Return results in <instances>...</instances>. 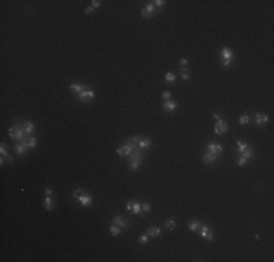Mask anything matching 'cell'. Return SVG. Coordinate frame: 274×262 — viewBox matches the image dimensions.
Segmentation results:
<instances>
[{
	"label": "cell",
	"instance_id": "22",
	"mask_svg": "<svg viewBox=\"0 0 274 262\" xmlns=\"http://www.w3.org/2000/svg\"><path fill=\"white\" fill-rule=\"evenodd\" d=\"M241 156H242V157H245V159H248V160H250L251 157H254V152L251 150L250 147H248V148H246L245 152H242V153H241Z\"/></svg>",
	"mask_w": 274,
	"mask_h": 262
},
{
	"label": "cell",
	"instance_id": "26",
	"mask_svg": "<svg viewBox=\"0 0 274 262\" xmlns=\"http://www.w3.org/2000/svg\"><path fill=\"white\" fill-rule=\"evenodd\" d=\"M165 80L168 83H173V82H175V74H173V73H166L165 74Z\"/></svg>",
	"mask_w": 274,
	"mask_h": 262
},
{
	"label": "cell",
	"instance_id": "27",
	"mask_svg": "<svg viewBox=\"0 0 274 262\" xmlns=\"http://www.w3.org/2000/svg\"><path fill=\"white\" fill-rule=\"evenodd\" d=\"M238 122L241 124V125H245V124L250 122V117H248V115H241L239 119H238Z\"/></svg>",
	"mask_w": 274,
	"mask_h": 262
},
{
	"label": "cell",
	"instance_id": "34",
	"mask_svg": "<svg viewBox=\"0 0 274 262\" xmlns=\"http://www.w3.org/2000/svg\"><path fill=\"white\" fill-rule=\"evenodd\" d=\"M0 153H2V156H3V157L9 156V153L6 152V148H5V143H2V146H0Z\"/></svg>",
	"mask_w": 274,
	"mask_h": 262
},
{
	"label": "cell",
	"instance_id": "36",
	"mask_svg": "<svg viewBox=\"0 0 274 262\" xmlns=\"http://www.w3.org/2000/svg\"><path fill=\"white\" fill-rule=\"evenodd\" d=\"M101 5H102V2H101V0H93V2H92V5H91V6H92L93 9H96V7H99V6H101Z\"/></svg>",
	"mask_w": 274,
	"mask_h": 262
},
{
	"label": "cell",
	"instance_id": "11",
	"mask_svg": "<svg viewBox=\"0 0 274 262\" xmlns=\"http://www.w3.org/2000/svg\"><path fill=\"white\" fill-rule=\"evenodd\" d=\"M254 121H255L257 125H265V124L268 122V117L265 114H257Z\"/></svg>",
	"mask_w": 274,
	"mask_h": 262
},
{
	"label": "cell",
	"instance_id": "32",
	"mask_svg": "<svg viewBox=\"0 0 274 262\" xmlns=\"http://www.w3.org/2000/svg\"><path fill=\"white\" fill-rule=\"evenodd\" d=\"M236 162H238V165H239V166H244V165H246V163H248V159H245V157L239 156L238 159H236Z\"/></svg>",
	"mask_w": 274,
	"mask_h": 262
},
{
	"label": "cell",
	"instance_id": "40",
	"mask_svg": "<svg viewBox=\"0 0 274 262\" xmlns=\"http://www.w3.org/2000/svg\"><path fill=\"white\" fill-rule=\"evenodd\" d=\"M179 63H181V66L185 69V67H187V64H188V60H187V58H181V61H179Z\"/></svg>",
	"mask_w": 274,
	"mask_h": 262
},
{
	"label": "cell",
	"instance_id": "2",
	"mask_svg": "<svg viewBox=\"0 0 274 262\" xmlns=\"http://www.w3.org/2000/svg\"><path fill=\"white\" fill-rule=\"evenodd\" d=\"M207 152L211 153V154L219 156V154L223 153V147H222V144H219V143H216V141H210V143L207 144Z\"/></svg>",
	"mask_w": 274,
	"mask_h": 262
},
{
	"label": "cell",
	"instance_id": "30",
	"mask_svg": "<svg viewBox=\"0 0 274 262\" xmlns=\"http://www.w3.org/2000/svg\"><path fill=\"white\" fill-rule=\"evenodd\" d=\"M28 146H29V148H32V147H35L36 146V139H35V137H31L29 135V139H28Z\"/></svg>",
	"mask_w": 274,
	"mask_h": 262
},
{
	"label": "cell",
	"instance_id": "18",
	"mask_svg": "<svg viewBox=\"0 0 274 262\" xmlns=\"http://www.w3.org/2000/svg\"><path fill=\"white\" fill-rule=\"evenodd\" d=\"M137 146H139L140 148H149V147L152 146V140L147 139V137H146V139H140V141H139V144H137Z\"/></svg>",
	"mask_w": 274,
	"mask_h": 262
},
{
	"label": "cell",
	"instance_id": "21",
	"mask_svg": "<svg viewBox=\"0 0 274 262\" xmlns=\"http://www.w3.org/2000/svg\"><path fill=\"white\" fill-rule=\"evenodd\" d=\"M140 165H142V160H130V169H131L133 172L139 170Z\"/></svg>",
	"mask_w": 274,
	"mask_h": 262
},
{
	"label": "cell",
	"instance_id": "8",
	"mask_svg": "<svg viewBox=\"0 0 274 262\" xmlns=\"http://www.w3.org/2000/svg\"><path fill=\"white\" fill-rule=\"evenodd\" d=\"M226 131H228V124L223 121V119L217 121L216 127H214V133H216V134H225Z\"/></svg>",
	"mask_w": 274,
	"mask_h": 262
},
{
	"label": "cell",
	"instance_id": "38",
	"mask_svg": "<svg viewBox=\"0 0 274 262\" xmlns=\"http://www.w3.org/2000/svg\"><path fill=\"white\" fill-rule=\"evenodd\" d=\"M162 96L165 98V101H168V99H171V92H169V90H165L163 93H162Z\"/></svg>",
	"mask_w": 274,
	"mask_h": 262
},
{
	"label": "cell",
	"instance_id": "41",
	"mask_svg": "<svg viewBox=\"0 0 274 262\" xmlns=\"http://www.w3.org/2000/svg\"><path fill=\"white\" fill-rule=\"evenodd\" d=\"M45 195L51 197V195H53V188H50V186H48V188H45Z\"/></svg>",
	"mask_w": 274,
	"mask_h": 262
},
{
	"label": "cell",
	"instance_id": "3",
	"mask_svg": "<svg viewBox=\"0 0 274 262\" xmlns=\"http://www.w3.org/2000/svg\"><path fill=\"white\" fill-rule=\"evenodd\" d=\"M220 57H222V60L223 61H233V58H235V55H233V51L229 48V47H223L222 48V51H220Z\"/></svg>",
	"mask_w": 274,
	"mask_h": 262
},
{
	"label": "cell",
	"instance_id": "23",
	"mask_svg": "<svg viewBox=\"0 0 274 262\" xmlns=\"http://www.w3.org/2000/svg\"><path fill=\"white\" fill-rule=\"evenodd\" d=\"M133 213L134 214H142V204L140 203H133Z\"/></svg>",
	"mask_w": 274,
	"mask_h": 262
},
{
	"label": "cell",
	"instance_id": "20",
	"mask_svg": "<svg viewBox=\"0 0 274 262\" xmlns=\"http://www.w3.org/2000/svg\"><path fill=\"white\" fill-rule=\"evenodd\" d=\"M198 227H200V221H198V220H190L188 221V229L191 232H195Z\"/></svg>",
	"mask_w": 274,
	"mask_h": 262
},
{
	"label": "cell",
	"instance_id": "37",
	"mask_svg": "<svg viewBox=\"0 0 274 262\" xmlns=\"http://www.w3.org/2000/svg\"><path fill=\"white\" fill-rule=\"evenodd\" d=\"M82 194H83V189H76V191L73 192V197H74V198L77 199V198H79V197H80Z\"/></svg>",
	"mask_w": 274,
	"mask_h": 262
},
{
	"label": "cell",
	"instance_id": "6",
	"mask_svg": "<svg viewBox=\"0 0 274 262\" xmlns=\"http://www.w3.org/2000/svg\"><path fill=\"white\" fill-rule=\"evenodd\" d=\"M133 150H137V148H134V147H131V146H128V144H124V146H121V147L117 148V153H118L120 156H126V157H128V156L131 154Z\"/></svg>",
	"mask_w": 274,
	"mask_h": 262
},
{
	"label": "cell",
	"instance_id": "19",
	"mask_svg": "<svg viewBox=\"0 0 274 262\" xmlns=\"http://www.w3.org/2000/svg\"><path fill=\"white\" fill-rule=\"evenodd\" d=\"M113 223L117 224V226H120V227H127V221L124 220L121 216H115L114 220H113Z\"/></svg>",
	"mask_w": 274,
	"mask_h": 262
},
{
	"label": "cell",
	"instance_id": "14",
	"mask_svg": "<svg viewBox=\"0 0 274 262\" xmlns=\"http://www.w3.org/2000/svg\"><path fill=\"white\" fill-rule=\"evenodd\" d=\"M22 127H23V131L26 133L28 135H31V134H32V133L35 131V125H34L32 122H29V121H26V122H25V124H23Z\"/></svg>",
	"mask_w": 274,
	"mask_h": 262
},
{
	"label": "cell",
	"instance_id": "28",
	"mask_svg": "<svg viewBox=\"0 0 274 262\" xmlns=\"http://www.w3.org/2000/svg\"><path fill=\"white\" fill-rule=\"evenodd\" d=\"M179 73H181V77H182V80H190V77H191V76H190V73L187 71L185 69H182Z\"/></svg>",
	"mask_w": 274,
	"mask_h": 262
},
{
	"label": "cell",
	"instance_id": "5",
	"mask_svg": "<svg viewBox=\"0 0 274 262\" xmlns=\"http://www.w3.org/2000/svg\"><path fill=\"white\" fill-rule=\"evenodd\" d=\"M77 96H79L80 101H83V102H89V101H92V99L95 98V92H93V90H89V89H85V90L80 92Z\"/></svg>",
	"mask_w": 274,
	"mask_h": 262
},
{
	"label": "cell",
	"instance_id": "43",
	"mask_svg": "<svg viewBox=\"0 0 274 262\" xmlns=\"http://www.w3.org/2000/svg\"><path fill=\"white\" fill-rule=\"evenodd\" d=\"M213 115H214V118H216L217 121H220V119H222V117H220L219 114H216V112H214V114H213Z\"/></svg>",
	"mask_w": 274,
	"mask_h": 262
},
{
	"label": "cell",
	"instance_id": "17",
	"mask_svg": "<svg viewBox=\"0 0 274 262\" xmlns=\"http://www.w3.org/2000/svg\"><path fill=\"white\" fill-rule=\"evenodd\" d=\"M147 234H149V238H159V236H160V229L159 227H149Z\"/></svg>",
	"mask_w": 274,
	"mask_h": 262
},
{
	"label": "cell",
	"instance_id": "24",
	"mask_svg": "<svg viewBox=\"0 0 274 262\" xmlns=\"http://www.w3.org/2000/svg\"><path fill=\"white\" fill-rule=\"evenodd\" d=\"M175 226H177V223H175L173 218H169V220L165 221V227L166 229H175Z\"/></svg>",
	"mask_w": 274,
	"mask_h": 262
},
{
	"label": "cell",
	"instance_id": "25",
	"mask_svg": "<svg viewBox=\"0 0 274 262\" xmlns=\"http://www.w3.org/2000/svg\"><path fill=\"white\" fill-rule=\"evenodd\" d=\"M109 232L113 236H118L120 234V226H117V224H113V226L109 227Z\"/></svg>",
	"mask_w": 274,
	"mask_h": 262
},
{
	"label": "cell",
	"instance_id": "29",
	"mask_svg": "<svg viewBox=\"0 0 274 262\" xmlns=\"http://www.w3.org/2000/svg\"><path fill=\"white\" fill-rule=\"evenodd\" d=\"M150 210H152V205L149 203H143L142 204V211H143V213H149Z\"/></svg>",
	"mask_w": 274,
	"mask_h": 262
},
{
	"label": "cell",
	"instance_id": "4",
	"mask_svg": "<svg viewBox=\"0 0 274 262\" xmlns=\"http://www.w3.org/2000/svg\"><path fill=\"white\" fill-rule=\"evenodd\" d=\"M200 236L204 239V240H213L214 239V234H213V230L210 229V226H207V224H204V226L201 227V233H200Z\"/></svg>",
	"mask_w": 274,
	"mask_h": 262
},
{
	"label": "cell",
	"instance_id": "12",
	"mask_svg": "<svg viewBox=\"0 0 274 262\" xmlns=\"http://www.w3.org/2000/svg\"><path fill=\"white\" fill-rule=\"evenodd\" d=\"M44 207H45V210H47V211H51V210L56 207V203L53 201V198H51V197H48V195H47V197L44 198Z\"/></svg>",
	"mask_w": 274,
	"mask_h": 262
},
{
	"label": "cell",
	"instance_id": "35",
	"mask_svg": "<svg viewBox=\"0 0 274 262\" xmlns=\"http://www.w3.org/2000/svg\"><path fill=\"white\" fill-rule=\"evenodd\" d=\"M142 16H143V19H150V18H152V15H149L147 10H146L144 7L142 9Z\"/></svg>",
	"mask_w": 274,
	"mask_h": 262
},
{
	"label": "cell",
	"instance_id": "42",
	"mask_svg": "<svg viewBox=\"0 0 274 262\" xmlns=\"http://www.w3.org/2000/svg\"><path fill=\"white\" fill-rule=\"evenodd\" d=\"M133 203H134V201H130V203L127 204V210H128V211H131V210H133Z\"/></svg>",
	"mask_w": 274,
	"mask_h": 262
},
{
	"label": "cell",
	"instance_id": "31",
	"mask_svg": "<svg viewBox=\"0 0 274 262\" xmlns=\"http://www.w3.org/2000/svg\"><path fill=\"white\" fill-rule=\"evenodd\" d=\"M144 9L147 10V13H149V15H153V13H155V6H153V3L146 5V7H144Z\"/></svg>",
	"mask_w": 274,
	"mask_h": 262
},
{
	"label": "cell",
	"instance_id": "1",
	"mask_svg": "<svg viewBox=\"0 0 274 262\" xmlns=\"http://www.w3.org/2000/svg\"><path fill=\"white\" fill-rule=\"evenodd\" d=\"M9 135L12 137V139L19 140L21 143H26L28 139H29V135L23 131V127L21 125V124H16V125L10 127V128H9Z\"/></svg>",
	"mask_w": 274,
	"mask_h": 262
},
{
	"label": "cell",
	"instance_id": "33",
	"mask_svg": "<svg viewBox=\"0 0 274 262\" xmlns=\"http://www.w3.org/2000/svg\"><path fill=\"white\" fill-rule=\"evenodd\" d=\"M147 240H149V234H147V233H146V234H142V236H140V239H139L140 245H144V243H147Z\"/></svg>",
	"mask_w": 274,
	"mask_h": 262
},
{
	"label": "cell",
	"instance_id": "9",
	"mask_svg": "<svg viewBox=\"0 0 274 262\" xmlns=\"http://www.w3.org/2000/svg\"><path fill=\"white\" fill-rule=\"evenodd\" d=\"M217 160V156L216 154H211V153H208V152H206L204 154H203V162L206 165H211V163H214V162Z\"/></svg>",
	"mask_w": 274,
	"mask_h": 262
},
{
	"label": "cell",
	"instance_id": "7",
	"mask_svg": "<svg viewBox=\"0 0 274 262\" xmlns=\"http://www.w3.org/2000/svg\"><path fill=\"white\" fill-rule=\"evenodd\" d=\"M162 108H163L166 112H173L177 108H178V104L175 101H171V99H168V101H165L163 104H162Z\"/></svg>",
	"mask_w": 274,
	"mask_h": 262
},
{
	"label": "cell",
	"instance_id": "39",
	"mask_svg": "<svg viewBox=\"0 0 274 262\" xmlns=\"http://www.w3.org/2000/svg\"><path fill=\"white\" fill-rule=\"evenodd\" d=\"M153 3H155L156 6H159V7H162V6H163V5H165L166 2H165V0H156V2H153Z\"/></svg>",
	"mask_w": 274,
	"mask_h": 262
},
{
	"label": "cell",
	"instance_id": "13",
	"mask_svg": "<svg viewBox=\"0 0 274 262\" xmlns=\"http://www.w3.org/2000/svg\"><path fill=\"white\" fill-rule=\"evenodd\" d=\"M28 148H29L28 143H19V144H16L15 150H16L19 154H25V153H26V150H28Z\"/></svg>",
	"mask_w": 274,
	"mask_h": 262
},
{
	"label": "cell",
	"instance_id": "10",
	"mask_svg": "<svg viewBox=\"0 0 274 262\" xmlns=\"http://www.w3.org/2000/svg\"><path fill=\"white\" fill-rule=\"evenodd\" d=\"M77 199H79V203H80L82 205H92V197H91L89 194H85V192H83Z\"/></svg>",
	"mask_w": 274,
	"mask_h": 262
},
{
	"label": "cell",
	"instance_id": "15",
	"mask_svg": "<svg viewBox=\"0 0 274 262\" xmlns=\"http://www.w3.org/2000/svg\"><path fill=\"white\" fill-rule=\"evenodd\" d=\"M246 148H248V144H246L245 140H238V141H236V150H238L239 154H241L242 152H245Z\"/></svg>",
	"mask_w": 274,
	"mask_h": 262
},
{
	"label": "cell",
	"instance_id": "16",
	"mask_svg": "<svg viewBox=\"0 0 274 262\" xmlns=\"http://www.w3.org/2000/svg\"><path fill=\"white\" fill-rule=\"evenodd\" d=\"M70 89L79 95L80 92L85 90V84H83V83H71V84H70Z\"/></svg>",
	"mask_w": 274,
	"mask_h": 262
}]
</instances>
